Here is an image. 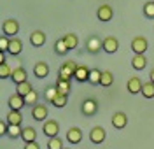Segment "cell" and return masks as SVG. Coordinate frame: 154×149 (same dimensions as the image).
I'll return each instance as SVG.
<instances>
[{"mask_svg": "<svg viewBox=\"0 0 154 149\" xmlns=\"http://www.w3.org/2000/svg\"><path fill=\"white\" fill-rule=\"evenodd\" d=\"M37 100H38V93L35 89H32L28 95L25 97V104L26 105H37Z\"/></svg>", "mask_w": 154, "mask_h": 149, "instance_id": "cell-33", "label": "cell"}, {"mask_svg": "<svg viewBox=\"0 0 154 149\" xmlns=\"http://www.w3.org/2000/svg\"><path fill=\"white\" fill-rule=\"evenodd\" d=\"M33 76L37 79H46L49 76V65L46 61H37L35 67H33Z\"/></svg>", "mask_w": 154, "mask_h": 149, "instance_id": "cell-12", "label": "cell"}, {"mask_svg": "<svg viewBox=\"0 0 154 149\" xmlns=\"http://www.w3.org/2000/svg\"><path fill=\"white\" fill-rule=\"evenodd\" d=\"M145 65H147L145 54H135L133 58H131V67H133L135 70H144Z\"/></svg>", "mask_w": 154, "mask_h": 149, "instance_id": "cell-21", "label": "cell"}, {"mask_svg": "<svg viewBox=\"0 0 154 149\" xmlns=\"http://www.w3.org/2000/svg\"><path fill=\"white\" fill-rule=\"evenodd\" d=\"M23 149H40V146L37 144V140H33V142H26Z\"/></svg>", "mask_w": 154, "mask_h": 149, "instance_id": "cell-39", "label": "cell"}, {"mask_svg": "<svg viewBox=\"0 0 154 149\" xmlns=\"http://www.w3.org/2000/svg\"><path fill=\"white\" fill-rule=\"evenodd\" d=\"M48 114H49V110L44 104H37V105L32 107V118L35 119V121H46Z\"/></svg>", "mask_w": 154, "mask_h": 149, "instance_id": "cell-8", "label": "cell"}, {"mask_svg": "<svg viewBox=\"0 0 154 149\" xmlns=\"http://www.w3.org/2000/svg\"><path fill=\"white\" fill-rule=\"evenodd\" d=\"M67 102H68V95H65V93H60V91H58V95L53 98V102H51V104H53L54 107H58V109H61V107H65V105H67Z\"/></svg>", "mask_w": 154, "mask_h": 149, "instance_id": "cell-27", "label": "cell"}, {"mask_svg": "<svg viewBox=\"0 0 154 149\" xmlns=\"http://www.w3.org/2000/svg\"><path fill=\"white\" fill-rule=\"evenodd\" d=\"M32 89H33V86L30 84L28 81H23V82L16 84V93H18V95H21V97H26Z\"/></svg>", "mask_w": 154, "mask_h": 149, "instance_id": "cell-26", "label": "cell"}, {"mask_svg": "<svg viewBox=\"0 0 154 149\" xmlns=\"http://www.w3.org/2000/svg\"><path fill=\"white\" fill-rule=\"evenodd\" d=\"M11 81H12L14 84H19V82H23V81H28L26 70L23 69V67H16V69L12 70V74H11Z\"/></svg>", "mask_w": 154, "mask_h": 149, "instance_id": "cell-17", "label": "cell"}, {"mask_svg": "<svg viewBox=\"0 0 154 149\" xmlns=\"http://www.w3.org/2000/svg\"><path fill=\"white\" fill-rule=\"evenodd\" d=\"M7 125H21L23 123V116H21V110H12L9 109L7 112Z\"/></svg>", "mask_w": 154, "mask_h": 149, "instance_id": "cell-20", "label": "cell"}, {"mask_svg": "<svg viewBox=\"0 0 154 149\" xmlns=\"http://www.w3.org/2000/svg\"><path fill=\"white\" fill-rule=\"evenodd\" d=\"M112 16H114V9H112L109 4H103V5H100V7L96 9V18L100 21H103V23L110 21Z\"/></svg>", "mask_w": 154, "mask_h": 149, "instance_id": "cell-6", "label": "cell"}, {"mask_svg": "<svg viewBox=\"0 0 154 149\" xmlns=\"http://www.w3.org/2000/svg\"><path fill=\"white\" fill-rule=\"evenodd\" d=\"M100 49H103V40L100 39L98 35H91V37H88V40H86V51L88 53L96 54Z\"/></svg>", "mask_w": 154, "mask_h": 149, "instance_id": "cell-3", "label": "cell"}, {"mask_svg": "<svg viewBox=\"0 0 154 149\" xmlns=\"http://www.w3.org/2000/svg\"><path fill=\"white\" fill-rule=\"evenodd\" d=\"M7 128H9L7 121H0V137L2 135H7Z\"/></svg>", "mask_w": 154, "mask_h": 149, "instance_id": "cell-38", "label": "cell"}, {"mask_svg": "<svg viewBox=\"0 0 154 149\" xmlns=\"http://www.w3.org/2000/svg\"><path fill=\"white\" fill-rule=\"evenodd\" d=\"M4 61H5V53L0 51V63H4Z\"/></svg>", "mask_w": 154, "mask_h": 149, "instance_id": "cell-40", "label": "cell"}, {"mask_svg": "<svg viewBox=\"0 0 154 149\" xmlns=\"http://www.w3.org/2000/svg\"><path fill=\"white\" fill-rule=\"evenodd\" d=\"M89 70L84 63H77V69H75V74H74V79L79 81V82H84V81H88V77H89Z\"/></svg>", "mask_w": 154, "mask_h": 149, "instance_id": "cell-15", "label": "cell"}, {"mask_svg": "<svg viewBox=\"0 0 154 149\" xmlns=\"http://www.w3.org/2000/svg\"><path fill=\"white\" fill-rule=\"evenodd\" d=\"M48 149H63V140L60 137H51L48 140Z\"/></svg>", "mask_w": 154, "mask_h": 149, "instance_id": "cell-32", "label": "cell"}, {"mask_svg": "<svg viewBox=\"0 0 154 149\" xmlns=\"http://www.w3.org/2000/svg\"><path fill=\"white\" fill-rule=\"evenodd\" d=\"M142 95H144L145 98H154V82L152 81H147L142 84V91H140Z\"/></svg>", "mask_w": 154, "mask_h": 149, "instance_id": "cell-28", "label": "cell"}, {"mask_svg": "<svg viewBox=\"0 0 154 149\" xmlns=\"http://www.w3.org/2000/svg\"><path fill=\"white\" fill-rule=\"evenodd\" d=\"M149 81H152V82H154V69L149 72Z\"/></svg>", "mask_w": 154, "mask_h": 149, "instance_id": "cell-41", "label": "cell"}, {"mask_svg": "<svg viewBox=\"0 0 154 149\" xmlns=\"http://www.w3.org/2000/svg\"><path fill=\"white\" fill-rule=\"evenodd\" d=\"M58 95V88L56 86H49L48 89H46V93H44V97H46V100L48 102H53V98Z\"/></svg>", "mask_w": 154, "mask_h": 149, "instance_id": "cell-36", "label": "cell"}, {"mask_svg": "<svg viewBox=\"0 0 154 149\" xmlns=\"http://www.w3.org/2000/svg\"><path fill=\"white\" fill-rule=\"evenodd\" d=\"M144 16L154 20V2H145L144 4Z\"/></svg>", "mask_w": 154, "mask_h": 149, "instance_id": "cell-35", "label": "cell"}, {"mask_svg": "<svg viewBox=\"0 0 154 149\" xmlns=\"http://www.w3.org/2000/svg\"><path fill=\"white\" fill-rule=\"evenodd\" d=\"M58 88L60 93H65V95H70V91H72V81H65V79H56V84H54Z\"/></svg>", "mask_w": 154, "mask_h": 149, "instance_id": "cell-24", "label": "cell"}, {"mask_svg": "<svg viewBox=\"0 0 154 149\" xmlns=\"http://www.w3.org/2000/svg\"><path fill=\"white\" fill-rule=\"evenodd\" d=\"M21 51H23V42H21V39H18V37H11L7 53H9V54H12V56H18Z\"/></svg>", "mask_w": 154, "mask_h": 149, "instance_id": "cell-19", "label": "cell"}, {"mask_svg": "<svg viewBox=\"0 0 154 149\" xmlns=\"http://www.w3.org/2000/svg\"><path fill=\"white\" fill-rule=\"evenodd\" d=\"M110 123H112V126L117 130H123L128 125V116H126L125 112H121V110H117L112 114V118H110Z\"/></svg>", "mask_w": 154, "mask_h": 149, "instance_id": "cell-9", "label": "cell"}, {"mask_svg": "<svg viewBox=\"0 0 154 149\" xmlns=\"http://www.w3.org/2000/svg\"><path fill=\"white\" fill-rule=\"evenodd\" d=\"M11 74H12V69H11L9 65L4 61V63H0V79H11Z\"/></svg>", "mask_w": 154, "mask_h": 149, "instance_id": "cell-34", "label": "cell"}, {"mask_svg": "<svg viewBox=\"0 0 154 149\" xmlns=\"http://www.w3.org/2000/svg\"><path fill=\"white\" fill-rule=\"evenodd\" d=\"M77 63L68 60V61H63V65L60 67V74H58V79H65V81H72L74 74H75Z\"/></svg>", "mask_w": 154, "mask_h": 149, "instance_id": "cell-1", "label": "cell"}, {"mask_svg": "<svg viewBox=\"0 0 154 149\" xmlns=\"http://www.w3.org/2000/svg\"><path fill=\"white\" fill-rule=\"evenodd\" d=\"M63 149H70V147H63Z\"/></svg>", "mask_w": 154, "mask_h": 149, "instance_id": "cell-42", "label": "cell"}, {"mask_svg": "<svg viewBox=\"0 0 154 149\" xmlns=\"http://www.w3.org/2000/svg\"><path fill=\"white\" fill-rule=\"evenodd\" d=\"M142 81H140V77L138 76H131L130 79H128V82H126V88H128V91L131 93V95H137V93H140L142 91Z\"/></svg>", "mask_w": 154, "mask_h": 149, "instance_id": "cell-10", "label": "cell"}, {"mask_svg": "<svg viewBox=\"0 0 154 149\" xmlns=\"http://www.w3.org/2000/svg\"><path fill=\"white\" fill-rule=\"evenodd\" d=\"M112 82H114V76H112V72H110V70H102L100 86H103V88H109Z\"/></svg>", "mask_w": 154, "mask_h": 149, "instance_id": "cell-25", "label": "cell"}, {"mask_svg": "<svg viewBox=\"0 0 154 149\" xmlns=\"http://www.w3.org/2000/svg\"><path fill=\"white\" fill-rule=\"evenodd\" d=\"M100 77H102V70L91 69V70H89V77H88V82H89V84H100Z\"/></svg>", "mask_w": 154, "mask_h": 149, "instance_id": "cell-29", "label": "cell"}, {"mask_svg": "<svg viewBox=\"0 0 154 149\" xmlns=\"http://www.w3.org/2000/svg\"><path fill=\"white\" fill-rule=\"evenodd\" d=\"M149 48V42L145 37H135L131 40V51L135 54H145V51Z\"/></svg>", "mask_w": 154, "mask_h": 149, "instance_id": "cell-5", "label": "cell"}, {"mask_svg": "<svg viewBox=\"0 0 154 149\" xmlns=\"http://www.w3.org/2000/svg\"><path fill=\"white\" fill-rule=\"evenodd\" d=\"M9 40H11V37L4 35V33L0 35V51H4V53H5V51L9 49Z\"/></svg>", "mask_w": 154, "mask_h": 149, "instance_id": "cell-37", "label": "cell"}, {"mask_svg": "<svg viewBox=\"0 0 154 149\" xmlns=\"http://www.w3.org/2000/svg\"><path fill=\"white\" fill-rule=\"evenodd\" d=\"M44 42H46V33H44L42 30H35V32L30 33V44H32L33 48L44 46Z\"/></svg>", "mask_w": 154, "mask_h": 149, "instance_id": "cell-14", "label": "cell"}, {"mask_svg": "<svg viewBox=\"0 0 154 149\" xmlns=\"http://www.w3.org/2000/svg\"><path fill=\"white\" fill-rule=\"evenodd\" d=\"M2 32H4V35H7V37H16V33L19 32V23L18 20H5L4 21V25H2Z\"/></svg>", "mask_w": 154, "mask_h": 149, "instance_id": "cell-4", "label": "cell"}, {"mask_svg": "<svg viewBox=\"0 0 154 149\" xmlns=\"http://www.w3.org/2000/svg\"><path fill=\"white\" fill-rule=\"evenodd\" d=\"M105 137H107V133L102 126H95V128L89 132V140H91L93 144H102V142L105 140Z\"/></svg>", "mask_w": 154, "mask_h": 149, "instance_id": "cell-13", "label": "cell"}, {"mask_svg": "<svg viewBox=\"0 0 154 149\" xmlns=\"http://www.w3.org/2000/svg\"><path fill=\"white\" fill-rule=\"evenodd\" d=\"M119 49V40L116 37H105L103 39V51L109 54H114L116 51Z\"/></svg>", "mask_w": 154, "mask_h": 149, "instance_id": "cell-18", "label": "cell"}, {"mask_svg": "<svg viewBox=\"0 0 154 149\" xmlns=\"http://www.w3.org/2000/svg\"><path fill=\"white\" fill-rule=\"evenodd\" d=\"M7 105H9V109H12V110H21L23 109V105H26V104H25V97H21V95H18V93H14V95H11L9 97Z\"/></svg>", "mask_w": 154, "mask_h": 149, "instance_id": "cell-11", "label": "cell"}, {"mask_svg": "<svg viewBox=\"0 0 154 149\" xmlns=\"http://www.w3.org/2000/svg\"><path fill=\"white\" fill-rule=\"evenodd\" d=\"M21 132H23L21 125H9V128H7V135H9L11 139H18V137H21Z\"/></svg>", "mask_w": 154, "mask_h": 149, "instance_id": "cell-31", "label": "cell"}, {"mask_svg": "<svg viewBox=\"0 0 154 149\" xmlns=\"http://www.w3.org/2000/svg\"><path fill=\"white\" fill-rule=\"evenodd\" d=\"M21 139L25 140V144H26V142H33V140H37V132H35V128H32V126H25L23 132H21Z\"/></svg>", "mask_w": 154, "mask_h": 149, "instance_id": "cell-22", "label": "cell"}, {"mask_svg": "<svg viewBox=\"0 0 154 149\" xmlns=\"http://www.w3.org/2000/svg\"><path fill=\"white\" fill-rule=\"evenodd\" d=\"M67 140L70 142V144H79V142L82 140V130L79 128V126H72V128H68Z\"/></svg>", "mask_w": 154, "mask_h": 149, "instance_id": "cell-16", "label": "cell"}, {"mask_svg": "<svg viewBox=\"0 0 154 149\" xmlns=\"http://www.w3.org/2000/svg\"><path fill=\"white\" fill-rule=\"evenodd\" d=\"M63 42L67 44L68 51L75 49L77 46H79V39H77L75 33H65V35H63Z\"/></svg>", "mask_w": 154, "mask_h": 149, "instance_id": "cell-23", "label": "cell"}, {"mask_svg": "<svg viewBox=\"0 0 154 149\" xmlns=\"http://www.w3.org/2000/svg\"><path fill=\"white\" fill-rule=\"evenodd\" d=\"M54 51H56V54H60V56H65L68 53V48H67V44L63 42V39H58L54 42Z\"/></svg>", "mask_w": 154, "mask_h": 149, "instance_id": "cell-30", "label": "cell"}, {"mask_svg": "<svg viewBox=\"0 0 154 149\" xmlns=\"http://www.w3.org/2000/svg\"><path fill=\"white\" fill-rule=\"evenodd\" d=\"M81 112L88 116V118H91V116H95L96 112H98V100L95 98H86L82 102V105H81Z\"/></svg>", "mask_w": 154, "mask_h": 149, "instance_id": "cell-2", "label": "cell"}, {"mask_svg": "<svg viewBox=\"0 0 154 149\" xmlns=\"http://www.w3.org/2000/svg\"><path fill=\"white\" fill-rule=\"evenodd\" d=\"M42 132L48 135L49 139H51V137H58V132H60L58 121H54V119H46V121H44V126H42Z\"/></svg>", "mask_w": 154, "mask_h": 149, "instance_id": "cell-7", "label": "cell"}]
</instances>
